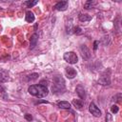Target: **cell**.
<instances>
[{"mask_svg": "<svg viewBox=\"0 0 122 122\" xmlns=\"http://www.w3.org/2000/svg\"><path fill=\"white\" fill-rule=\"evenodd\" d=\"M98 44H99V41H94V50H96V49H97Z\"/></svg>", "mask_w": 122, "mask_h": 122, "instance_id": "obj_24", "label": "cell"}, {"mask_svg": "<svg viewBox=\"0 0 122 122\" xmlns=\"http://www.w3.org/2000/svg\"><path fill=\"white\" fill-rule=\"evenodd\" d=\"M26 21L29 23H32L34 21V15L31 11H28L26 12Z\"/></svg>", "mask_w": 122, "mask_h": 122, "instance_id": "obj_14", "label": "cell"}, {"mask_svg": "<svg viewBox=\"0 0 122 122\" xmlns=\"http://www.w3.org/2000/svg\"><path fill=\"white\" fill-rule=\"evenodd\" d=\"M95 4H96L95 1H92V0H89V1H87V2L84 4V8L87 9V10H90V9H93Z\"/></svg>", "mask_w": 122, "mask_h": 122, "instance_id": "obj_17", "label": "cell"}, {"mask_svg": "<svg viewBox=\"0 0 122 122\" xmlns=\"http://www.w3.org/2000/svg\"><path fill=\"white\" fill-rule=\"evenodd\" d=\"M37 41H38V35L36 33H33L31 36V39H30V48H31V50H32L34 47L36 46Z\"/></svg>", "mask_w": 122, "mask_h": 122, "instance_id": "obj_10", "label": "cell"}, {"mask_svg": "<svg viewBox=\"0 0 122 122\" xmlns=\"http://www.w3.org/2000/svg\"><path fill=\"white\" fill-rule=\"evenodd\" d=\"M98 83L103 85V86H107V85H110L111 83V79H110V76L109 75H107V73H105L104 75H102L98 80Z\"/></svg>", "mask_w": 122, "mask_h": 122, "instance_id": "obj_5", "label": "cell"}, {"mask_svg": "<svg viewBox=\"0 0 122 122\" xmlns=\"http://www.w3.org/2000/svg\"><path fill=\"white\" fill-rule=\"evenodd\" d=\"M68 8V1H60L55 4V9L56 11H65Z\"/></svg>", "mask_w": 122, "mask_h": 122, "instance_id": "obj_9", "label": "cell"}, {"mask_svg": "<svg viewBox=\"0 0 122 122\" xmlns=\"http://www.w3.org/2000/svg\"><path fill=\"white\" fill-rule=\"evenodd\" d=\"M89 111H90V113H91L93 115H94V116H96V117L101 116V111L99 110V108L95 105V104L93 103V102L90 104V106H89Z\"/></svg>", "mask_w": 122, "mask_h": 122, "instance_id": "obj_3", "label": "cell"}, {"mask_svg": "<svg viewBox=\"0 0 122 122\" xmlns=\"http://www.w3.org/2000/svg\"><path fill=\"white\" fill-rule=\"evenodd\" d=\"M25 119L28 120V121H31L32 120V116L31 114H25Z\"/></svg>", "mask_w": 122, "mask_h": 122, "instance_id": "obj_23", "label": "cell"}, {"mask_svg": "<svg viewBox=\"0 0 122 122\" xmlns=\"http://www.w3.org/2000/svg\"><path fill=\"white\" fill-rule=\"evenodd\" d=\"M9 80V75L6 71H0V82H7Z\"/></svg>", "mask_w": 122, "mask_h": 122, "instance_id": "obj_11", "label": "cell"}, {"mask_svg": "<svg viewBox=\"0 0 122 122\" xmlns=\"http://www.w3.org/2000/svg\"><path fill=\"white\" fill-rule=\"evenodd\" d=\"M75 91H76V94H77V95L79 96V98L81 100H84L86 98V92H85V89H84V87L82 85H78L76 87Z\"/></svg>", "mask_w": 122, "mask_h": 122, "instance_id": "obj_8", "label": "cell"}, {"mask_svg": "<svg viewBox=\"0 0 122 122\" xmlns=\"http://www.w3.org/2000/svg\"><path fill=\"white\" fill-rule=\"evenodd\" d=\"M38 78V74H31L30 75H28V80L29 81H33V80H36Z\"/></svg>", "mask_w": 122, "mask_h": 122, "instance_id": "obj_18", "label": "cell"}, {"mask_svg": "<svg viewBox=\"0 0 122 122\" xmlns=\"http://www.w3.org/2000/svg\"><path fill=\"white\" fill-rule=\"evenodd\" d=\"M36 4H37V1H27V2L24 3V5L28 6V8H31V7H33Z\"/></svg>", "mask_w": 122, "mask_h": 122, "instance_id": "obj_19", "label": "cell"}, {"mask_svg": "<svg viewBox=\"0 0 122 122\" xmlns=\"http://www.w3.org/2000/svg\"><path fill=\"white\" fill-rule=\"evenodd\" d=\"M79 20L81 21V22H87V21H90V20H92V16L91 15H89V14H86V13H81L80 15H79Z\"/></svg>", "mask_w": 122, "mask_h": 122, "instance_id": "obj_15", "label": "cell"}, {"mask_svg": "<svg viewBox=\"0 0 122 122\" xmlns=\"http://www.w3.org/2000/svg\"><path fill=\"white\" fill-rule=\"evenodd\" d=\"M111 111H112V113H113V114H116V113L118 112V107H117L116 105H114V106H112Z\"/></svg>", "mask_w": 122, "mask_h": 122, "instance_id": "obj_20", "label": "cell"}, {"mask_svg": "<svg viewBox=\"0 0 122 122\" xmlns=\"http://www.w3.org/2000/svg\"><path fill=\"white\" fill-rule=\"evenodd\" d=\"M28 91H29V93H30L31 95H33V96H37V94H38L37 86H35V85H31V86H30Z\"/></svg>", "mask_w": 122, "mask_h": 122, "instance_id": "obj_12", "label": "cell"}, {"mask_svg": "<svg viewBox=\"0 0 122 122\" xmlns=\"http://www.w3.org/2000/svg\"><path fill=\"white\" fill-rule=\"evenodd\" d=\"M39 85L42 86V87H47V86H48V81L45 80V79H44V80H41L40 83H39Z\"/></svg>", "mask_w": 122, "mask_h": 122, "instance_id": "obj_22", "label": "cell"}, {"mask_svg": "<svg viewBox=\"0 0 122 122\" xmlns=\"http://www.w3.org/2000/svg\"><path fill=\"white\" fill-rule=\"evenodd\" d=\"M65 73H66V75L69 79H73L77 75V72L75 71V70L73 68V67H67L65 69Z\"/></svg>", "mask_w": 122, "mask_h": 122, "instance_id": "obj_4", "label": "cell"}, {"mask_svg": "<svg viewBox=\"0 0 122 122\" xmlns=\"http://www.w3.org/2000/svg\"><path fill=\"white\" fill-rule=\"evenodd\" d=\"M64 59L70 64H76L78 61V56L74 51H68V53L64 54Z\"/></svg>", "mask_w": 122, "mask_h": 122, "instance_id": "obj_2", "label": "cell"}, {"mask_svg": "<svg viewBox=\"0 0 122 122\" xmlns=\"http://www.w3.org/2000/svg\"><path fill=\"white\" fill-rule=\"evenodd\" d=\"M73 105H74L76 109L81 110L82 107H83V103H82V101L79 100V99H74V100H73Z\"/></svg>", "mask_w": 122, "mask_h": 122, "instance_id": "obj_16", "label": "cell"}, {"mask_svg": "<svg viewBox=\"0 0 122 122\" xmlns=\"http://www.w3.org/2000/svg\"><path fill=\"white\" fill-rule=\"evenodd\" d=\"M80 51L82 54V56L83 58L85 59H89L91 57V53H90V50L88 49V47H87L86 45H82L80 47Z\"/></svg>", "mask_w": 122, "mask_h": 122, "instance_id": "obj_7", "label": "cell"}, {"mask_svg": "<svg viewBox=\"0 0 122 122\" xmlns=\"http://www.w3.org/2000/svg\"><path fill=\"white\" fill-rule=\"evenodd\" d=\"M58 107L60 108V109H65V110H69L70 108H71V104H70L69 102H67V101H60V102H58Z\"/></svg>", "mask_w": 122, "mask_h": 122, "instance_id": "obj_13", "label": "cell"}, {"mask_svg": "<svg viewBox=\"0 0 122 122\" xmlns=\"http://www.w3.org/2000/svg\"><path fill=\"white\" fill-rule=\"evenodd\" d=\"M65 90V81L62 76L55 75L54 77V84L51 87V91L55 94H60L63 93Z\"/></svg>", "mask_w": 122, "mask_h": 122, "instance_id": "obj_1", "label": "cell"}, {"mask_svg": "<svg viewBox=\"0 0 122 122\" xmlns=\"http://www.w3.org/2000/svg\"><path fill=\"white\" fill-rule=\"evenodd\" d=\"M74 31H75V33H76V34H80V33L82 32L81 28H79V27H75V28L74 29Z\"/></svg>", "mask_w": 122, "mask_h": 122, "instance_id": "obj_21", "label": "cell"}, {"mask_svg": "<svg viewBox=\"0 0 122 122\" xmlns=\"http://www.w3.org/2000/svg\"><path fill=\"white\" fill-rule=\"evenodd\" d=\"M37 90H38V94L36 97L38 98H42V97H45L46 95H48L49 94V91L47 89V87H42L40 85L37 86Z\"/></svg>", "mask_w": 122, "mask_h": 122, "instance_id": "obj_6", "label": "cell"}]
</instances>
